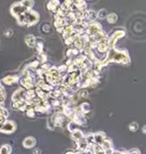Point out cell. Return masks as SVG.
<instances>
[{"label":"cell","mask_w":146,"mask_h":154,"mask_svg":"<svg viewBox=\"0 0 146 154\" xmlns=\"http://www.w3.org/2000/svg\"><path fill=\"white\" fill-rule=\"evenodd\" d=\"M15 77H9V78H6L5 80H4V81L6 82L7 84H11V83H13V82H15L16 80H15Z\"/></svg>","instance_id":"277c9868"},{"label":"cell","mask_w":146,"mask_h":154,"mask_svg":"<svg viewBox=\"0 0 146 154\" xmlns=\"http://www.w3.org/2000/svg\"><path fill=\"white\" fill-rule=\"evenodd\" d=\"M10 146H3V147L1 148V149H0V154H10Z\"/></svg>","instance_id":"3957f363"},{"label":"cell","mask_w":146,"mask_h":154,"mask_svg":"<svg viewBox=\"0 0 146 154\" xmlns=\"http://www.w3.org/2000/svg\"><path fill=\"white\" fill-rule=\"evenodd\" d=\"M35 144H36V140L33 137H27L24 141V146L25 148H32L35 146Z\"/></svg>","instance_id":"7a4b0ae2"},{"label":"cell","mask_w":146,"mask_h":154,"mask_svg":"<svg viewBox=\"0 0 146 154\" xmlns=\"http://www.w3.org/2000/svg\"><path fill=\"white\" fill-rule=\"evenodd\" d=\"M15 128V125H13V122H7L6 123H4L2 125V127H0V130L4 131V132H7V133H10L11 131Z\"/></svg>","instance_id":"6da1fadb"}]
</instances>
